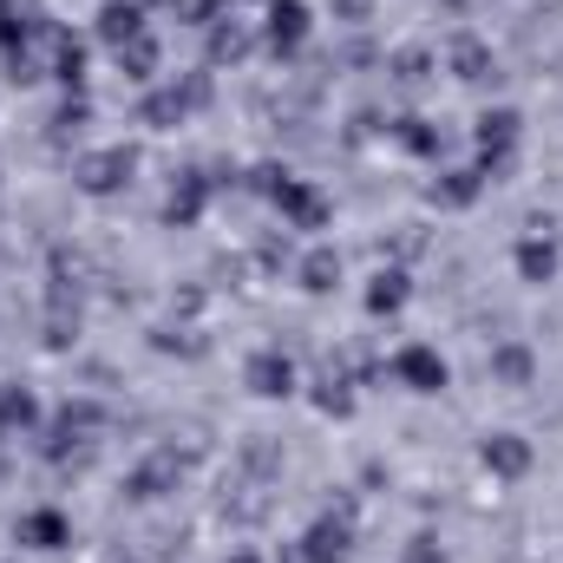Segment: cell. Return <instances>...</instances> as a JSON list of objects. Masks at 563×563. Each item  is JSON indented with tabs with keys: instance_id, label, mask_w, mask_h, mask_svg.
Wrapping results in <instances>:
<instances>
[{
	"instance_id": "cell-1",
	"label": "cell",
	"mask_w": 563,
	"mask_h": 563,
	"mask_svg": "<svg viewBox=\"0 0 563 563\" xmlns=\"http://www.w3.org/2000/svg\"><path fill=\"white\" fill-rule=\"evenodd\" d=\"M132 170H139V151L132 144H99V151H79L73 157V184L86 197H119L132 184Z\"/></svg>"
},
{
	"instance_id": "cell-2",
	"label": "cell",
	"mask_w": 563,
	"mask_h": 563,
	"mask_svg": "<svg viewBox=\"0 0 563 563\" xmlns=\"http://www.w3.org/2000/svg\"><path fill=\"white\" fill-rule=\"evenodd\" d=\"M387 374H394L407 394H445V387H452V367H445V354H439L432 341H407V347L387 361Z\"/></svg>"
},
{
	"instance_id": "cell-3",
	"label": "cell",
	"mask_w": 563,
	"mask_h": 563,
	"mask_svg": "<svg viewBox=\"0 0 563 563\" xmlns=\"http://www.w3.org/2000/svg\"><path fill=\"white\" fill-rule=\"evenodd\" d=\"M243 387H250L256 400H288V394L301 387V367H295V354H282V347H256V354L243 361Z\"/></svg>"
},
{
	"instance_id": "cell-4",
	"label": "cell",
	"mask_w": 563,
	"mask_h": 563,
	"mask_svg": "<svg viewBox=\"0 0 563 563\" xmlns=\"http://www.w3.org/2000/svg\"><path fill=\"white\" fill-rule=\"evenodd\" d=\"M308 33H314L308 0H269V13H263V46H269L276 59L301 53V46H308Z\"/></svg>"
},
{
	"instance_id": "cell-5",
	"label": "cell",
	"mask_w": 563,
	"mask_h": 563,
	"mask_svg": "<svg viewBox=\"0 0 563 563\" xmlns=\"http://www.w3.org/2000/svg\"><path fill=\"white\" fill-rule=\"evenodd\" d=\"M511 269H518V282H531V288L558 282V236H551V217H531V236H518Z\"/></svg>"
},
{
	"instance_id": "cell-6",
	"label": "cell",
	"mask_w": 563,
	"mask_h": 563,
	"mask_svg": "<svg viewBox=\"0 0 563 563\" xmlns=\"http://www.w3.org/2000/svg\"><path fill=\"white\" fill-rule=\"evenodd\" d=\"M177 485H184V459H177V452H151L144 465H132L125 498H132V505H157V498H170Z\"/></svg>"
},
{
	"instance_id": "cell-7",
	"label": "cell",
	"mask_w": 563,
	"mask_h": 563,
	"mask_svg": "<svg viewBox=\"0 0 563 563\" xmlns=\"http://www.w3.org/2000/svg\"><path fill=\"white\" fill-rule=\"evenodd\" d=\"M301 551H308V563H354V518L321 511V518L301 531Z\"/></svg>"
},
{
	"instance_id": "cell-8",
	"label": "cell",
	"mask_w": 563,
	"mask_h": 563,
	"mask_svg": "<svg viewBox=\"0 0 563 563\" xmlns=\"http://www.w3.org/2000/svg\"><path fill=\"white\" fill-rule=\"evenodd\" d=\"M250 53H256V26H250V20L217 13V20L203 26V59H210V66H236V59H250Z\"/></svg>"
},
{
	"instance_id": "cell-9",
	"label": "cell",
	"mask_w": 563,
	"mask_h": 563,
	"mask_svg": "<svg viewBox=\"0 0 563 563\" xmlns=\"http://www.w3.org/2000/svg\"><path fill=\"white\" fill-rule=\"evenodd\" d=\"M531 459H538V452H531V439H525V432H485V439H478V465H485L492 478H505V485H511V478H525V472H531Z\"/></svg>"
},
{
	"instance_id": "cell-10",
	"label": "cell",
	"mask_w": 563,
	"mask_h": 563,
	"mask_svg": "<svg viewBox=\"0 0 563 563\" xmlns=\"http://www.w3.org/2000/svg\"><path fill=\"white\" fill-rule=\"evenodd\" d=\"M276 210H282V230H328V190L308 184V177H288Z\"/></svg>"
},
{
	"instance_id": "cell-11",
	"label": "cell",
	"mask_w": 563,
	"mask_h": 563,
	"mask_svg": "<svg viewBox=\"0 0 563 563\" xmlns=\"http://www.w3.org/2000/svg\"><path fill=\"white\" fill-rule=\"evenodd\" d=\"M445 73H452L459 86H485V79L498 73V59H492V46H485L478 33H452V40H445Z\"/></svg>"
},
{
	"instance_id": "cell-12",
	"label": "cell",
	"mask_w": 563,
	"mask_h": 563,
	"mask_svg": "<svg viewBox=\"0 0 563 563\" xmlns=\"http://www.w3.org/2000/svg\"><path fill=\"white\" fill-rule=\"evenodd\" d=\"M40 46L53 53V66H46V73H53L66 92H79V86H86V40H79L73 26H46V40H40Z\"/></svg>"
},
{
	"instance_id": "cell-13",
	"label": "cell",
	"mask_w": 563,
	"mask_h": 563,
	"mask_svg": "<svg viewBox=\"0 0 563 563\" xmlns=\"http://www.w3.org/2000/svg\"><path fill=\"white\" fill-rule=\"evenodd\" d=\"M210 190H217V184H210L203 170H184V177L170 184V197H164V223H170V230H190V223L210 210Z\"/></svg>"
},
{
	"instance_id": "cell-14",
	"label": "cell",
	"mask_w": 563,
	"mask_h": 563,
	"mask_svg": "<svg viewBox=\"0 0 563 563\" xmlns=\"http://www.w3.org/2000/svg\"><path fill=\"white\" fill-rule=\"evenodd\" d=\"M92 33H99V46H132L144 40V0H106L99 13H92Z\"/></svg>"
},
{
	"instance_id": "cell-15",
	"label": "cell",
	"mask_w": 563,
	"mask_h": 563,
	"mask_svg": "<svg viewBox=\"0 0 563 563\" xmlns=\"http://www.w3.org/2000/svg\"><path fill=\"white\" fill-rule=\"evenodd\" d=\"M485 197V177H478V164H459V170H439L432 184H426V203H439V210H472Z\"/></svg>"
},
{
	"instance_id": "cell-16",
	"label": "cell",
	"mask_w": 563,
	"mask_h": 563,
	"mask_svg": "<svg viewBox=\"0 0 563 563\" xmlns=\"http://www.w3.org/2000/svg\"><path fill=\"white\" fill-rule=\"evenodd\" d=\"M407 301H413V276H407L400 263H394V269H374V276H367V295H361V308H367L374 321H387V314H400Z\"/></svg>"
},
{
	"instance_id": "cell-17",
	"label": "cell",
	"mask_w": 563,
	"mask_h": 563,
	"mask_svg": "<svg viewBox=\"0 0 563 563\" xmlns=\"http://www.w3.org/2000/svg\"><path fill=\"white\" fill-rule=\"evenodd\" d=\"M341 250L334 243H314L308 256H295V282H301V295H334L341 288Z\"/></svg>"
},
{
	"instance_id": "cell-18",
	"label": "cell",
	"mask_w": 563,
	"mask_h": 563,
	"mask_svg": "<svg viewBox=\"0 0 563 563\" xmlns=\"http://www.w3.org/2000/svg\"><path fill=\"white\" fill-rule=\"evenodd\" d=\"M13 538L26 551H66L73 544V525H66V511H26V518H13Z\"/></svg>"
},
{
	"instance_id": "cell-19",
	"label": "cell",
	"mask_w": 563,
	"mask_h": 563,
	"mask_svg": "<svg viewBox=\"0 0 563 563\" xmlns=\"http://www.w3.org/2000/svg\"><path fill=\"white\" fill-rule=\"evenodd\" d=\"M387 73H394V86H400V92H420V86H432V79H439V53H432V46H420V40H413V46H394Z\"/></svg>"
},
{
	"instance_id": "cell-20",
	"label": "cell",
	"mask_w": 563,
	"mask_h": 563,
	"mask_svg": "<svg viewBox=\"0 0 563 563\" xmlns=\"http://www.w3.org/2000/svg\"><path fill=\"white\" fill-rule=\"evenodd\" d=\"M485 367H492V380H498V387H531V380H538V354H531L525 341H498Z\"/></svg>"
},
{
	"instance_id": "cell-21",
	"label": "cell",
	"mask_w": 563,
	"mask_h": 563,
	"mask_svg": "<svg viewBox=\"0 0 563 563\" xmlns=\"http://www.w3.org/2000/svg\"><path fill=\"white\" fill-rule=\"evenodd\" d=\"M387 139L400 144V151H413V157H439V151H445V132H439L432 119H420V112H400V119L387 125Z\"/></svg>"
},
{
	"instance_id": "cell-22",
	"label": "cell",
	"mask_w": 563,
	"mask_h": 563,
	"mask_svg": "<svg viewBox=\"0 0 563 563\" xmlns=\"http://www.w3.org/2000/svg\"><path fill=\"white\" fill-rule=\"evenodd\" d=\"M33 426H40V400H33L26 387L0 380V439H7V432H33Z\"/></svg>"
},
{
	"instance_id": "cell-23",
	"label": "cell",
	"mask_w": 563,
	"mask_h": 563,
	"mask_svg": "<svg viewBox=\"0 0 563 563\" xmlns=\"http://www.w3.org/2000/svg\"><path fill=\"white\" fill-rule=\"evenodd\" d=\"M308 400H314L321 420H347V413H354V380H347V374H321Z\"/></svg>"
},
{
	"instance_id": "cell-24",
	"label": "cell",
	"mask_w": 563,
	"mask_h": 563,
	"mask_svg": "<svg viewBox=\"0 0 563 563\" xmlns=\"http://www.w3.org/2000/svg\"><path fill=\"white\" fill-rule=\"evenodd\" d=\"M184 99H177V86H157V92H144V106H139V119L151 125V132H170V125H184Z\"/></svg>"
},
{
	"instance_id": "cell-25",
	"label": "cell",
	"mask_w": 563,
	"mask_h": 563,
	"mask_svg": "<svg viewBox=\"0 0 563 563\" xmlns=\"http://www.w3.org/2000/svg\"><path fill=\"white\" fill-rule=\"evenodd\" d=\"M112 59H119V73H125L132 86H151V79H157V40H151V33L132 40V46H119Z\"/></svg>"
},
{
	"instance_id": "cell-26",
	"label": "cell",
	"mask_w": 563,
	"mask_h": 563,
	"mask_svg": "<svg viewBox=\"0 0 563 563\" xmlns=\"http://www.w3.org/2000/svg\"><path fill=\"white\" fill-rule=\"evenodd\" d=\"M256 263H263L269 276H282V269L295 263V243H288L282 230H269V236H256Z\"/></svg>"
},
{
	"instance_id": "cell-27",
	"label": "cell",
	"mask_w": 563,
	"mask_h": 563,
	"mask_svg": "<svg viewBox=\"0 0 563 563\" xmlns=\"http://www.w3.org/2000/svg\"><path fill=\"white\" fill-rule=\"evenodd\" d=\"M243 465H250L256 478H276V472H282V452L269 445V439H243Z\"/></svg>"
},
{
	"instance_id": "cell-28",
	"label": "cell",
	"mask_w": 563,
	"mask_h": 563,
	"mask_svg": "<svg viewBox=\"0 0 563 563\" xmlns=\"http://www.w3.org/2000/svg\"><path fill=\"white\" fill-rule=\"evenodd\" d=\"M288 177H295V170H288V164H256V170H250V190H256V197H269V203H276L282 190H288Z\"/></svg>"
},
{
	"instance_id": "cell-29",
	"label": "cell",
	"mask_w": 563,
	"mask_h": 563,
	"mask_svg": "<svg viewBox=\"0 0 563 563\" xmlns=\"http://www.w3.org/2000/svg\"><path fill=\"white\" fill-rule=\"evenodd\" d=\"M400 563H445V544H439L432 531H420V538H407V551H400Z\"/></svg>"
},
{
	"instance_id": "cell-30",
	"label": "cell",
	"mask_w": 563,
	"mask_h": 563,
	"mask_svg": "<svg viewBox=\"0 0 563 563\" xmlns=\"http://www.w3.org/2000/svg\"><path fill=\"white\" fill-rule=\"evenodd\" d=\"M170 86H177V99H184V106H210V92H217V86H210V73H184V79H170Z\"/></svg>"
},
{
	"instance_id": "cell-31",
	"label": "cell",
	"mask_w": 563,
	"mask_h": 563,
	"mask_svg": "<svg viewBox=\"0 0 563 563\" xmlns=\"http://www.w3.org/2000/svg\"><path fill=\"white\" fill-rule=\"evenodd\" d=\"M151 347H164V354H197L203 341H190V328H157V334H151Z\"/></svg>"
},
{
	"instance_id": "cell-32",
	"label": "cell",
	"mask_w": 563,
	"mask_h": 563,
	"mask_svg": "<svg viewBox=\"0 0 563 563\" xmlns=\"http://www.w3.org/2000/svg\"><path fill=\"white\" fill-rule=\"evenodd\" d=\"M170 7H177V13H184V26H210V20H217V13H223V7H217V0H170Z\"/></svg>"
},
{
	"instance_id": "cell-33",
	"label": "cell",
	"mask_w": 563,
	"mask_h": 563,
	"mask_svg": "<svg viewBox=\"0 0 563 563\" xmlns=\"http://www.w3.org/2000/svg\"><path fill=\"white\" fill-rule=\"evenodd\" d=\"M387 125H394V119H380V112H354V125H347V139H354V144H367V139H380Z\"/></svg>"
},
{
	"instance_id": "cell-34",
	"label": "cell",
	"mask_w": 563,
	"mask_h": 563,
	"mask_svg": "<svg viewBox=\"0 0 563 563\" xmlns=\"http://www.w3.org/2000/svg\"><path fill=\"white\" fill-rule=\"evenodd\" d=\"M276 563H308V551H301V538H295V544H282V551H276Z\"/></svg>"
},
{
	"instance_id": "cell-35",
	"label": "cell",
	"mask_w": 563,
	"mask_h": 563,
	"mask_svg": "<svg viewBox=\"0 0 563 563\" xmlns=\"http://www.w3.org/2000/svg\"><path fill=\"white\" fill-rule=\"evenodd\" d=\"M223 563H263V558H256V551H230Z\"/></svg>"
},
{
	"instance_id": "cell-36",
	"label": "cell",
	"mask_w": 563,
	"mask_h": 563,
	"mask_svg": "<svg viewBox=\"0 0 563 563\" xmlns=\"http://www.w3.org/2000/svg\"><path fill=\"white\" fill-rule=\"evenodd\" d=\"M112 563H144V558H112Z\"/></svg>"
}]
</instances>
